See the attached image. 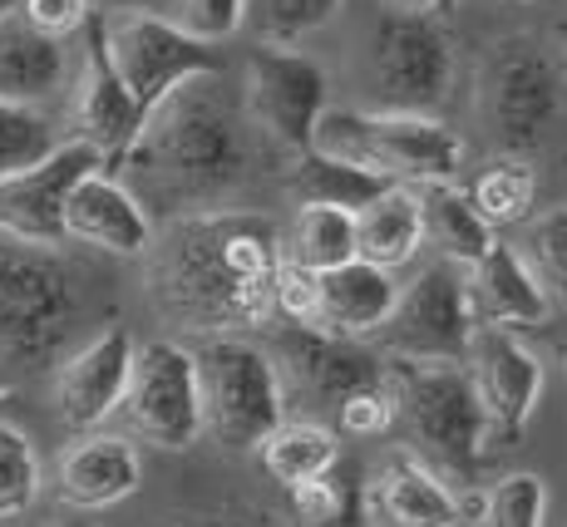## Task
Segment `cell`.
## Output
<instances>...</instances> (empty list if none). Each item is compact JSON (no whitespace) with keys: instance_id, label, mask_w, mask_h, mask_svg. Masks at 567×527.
Instances as JSON below:
<instances>
[{"instance_id":"obj_1","label":"cell","mask_w":567,"mask_h":527,"mask_svg":"<svg viewBox=\"0 0 567 527\" xmlns=\"http://www.w3.org/2000/svg\"><path fill=\"white\" fill-rule=\"evenodd\" d=\"M144 257L163 321L193 335H243L271 321L281 267V227L271 217L247 207L168 217Z\"/></svg>"},{"instance_id":"obj_2","label":"cell","mask_w":567,"mask_h":527,"mask_svg":"<svg viewBox=\"0 0 567 527\" xmlns=\"http://www.w3.org/2000/svg\"><path fill=\"white\" fill-rule=\"evenodd\" d=\"M247 128L243 99L227 94L223 70H203L148 108L114 168L148 213H213L247 178Z\"/></svg>"},{"instance_id":"obj_3","label":"cell","mask_w":567,"mask_h":527,"mask_svg":"<svg viewBox=\"0 0 567 527\" xmlns=\"http://www.w3.org/2000/svg\"><path fill=\"white\" fill-rule=\"evenodd\" d=\"M94 281L64 247L0 237V380L45 375L84 340Z\"/></svg>"},{"instance_id":"obj_4","label":"cell","mask_w":567,"mask_h":527,"mask_svg":"<svg viewBox=\"0 0 567 527\" xmlns=\"http://www.w3.org/2000/svg\"><path fill=\"white\" fill-rule=\"evenodd\" d=\"M316 153L346 158L385 183H454L464 173V138L440 114H390V108H331L316 118Z\"/></svg>"},{"instance_id":"obj_5","label":"cell","mask_w":567,"mask_h":527,"mask_svg":"<svg viewBox=\"0 0 567 527\" xmlns=\"http://www.w3.org/2000/svg\"><path fill=\"white\" fill-rule=\"evenodd\" d=\"M400 394L395 424L405 430V448L424 458L430 468L450 474H474L498 454L488 438L478 394L468 384L464 360L460 365H414V360H390Z\"/></svg>"},{"instance_id":"obj_6","label":"cell","mask_w":567,"mask_h":527,"mask_svg":"<svg viewBox=\"0 0 567 527\" xmlns=\"http://www.w3.org/2000/svg\"><path fill=\"white\" fill-rule=\"evenodd\" d=\"M193 360H198L203 434H213L233 454L261 448V438L287 420V390L267 345H252L243 335H203Z\"/></svg>"},{"instance_id":"obj_7","label":"cell","mask_w":567,"mask_h":527,"mask_svg":"<svg viewBox=\"0 0 567 527\" xmlns=\"http://www.w3.org/2000/svg\"><path fill=\"white\" fill-rule=\"evenodd\" d=\"M563 70L543 45L533 40H508L488 54L478 74V118L498 153H523L528 158L543 138L553 134L563 114Z\"/></svg>"},{"instance_id":"obj_8","label":"cell","mask_w":567,"mask_h":527,"mask_svg":"<svg viewBox=\"0 0 567 527\" xmlns=\"http://www.w3.org/2000/svg\"><path fill=\"white\" fill-rule=\"evenodd\" d=\"M460 50L440 16L390 10L370 35V80L390 114H440L450 104Z\"/></svg>"},{"instance_id":"obj_9","label":"cell","mask_w":567,"mask_h":527,"mask_svg":"<svg viewBox=\"0 0 567 527\" xmlns=\"http://www.w3.org/2000/svg\"><path fill=\"white\" fill-rule=\"evenodd\" d=\"M474 331L478 321L468 306L464 267L440 257L420 267L410 287H400L385 326L375 331V350L385 360H414V365H460Z\"/></svg>"},{"instance_id":"obj_10","label":"cell","mask_w":567,"mask_h":527,"mask_svg":"<svg viewBox=\"0 0 567 527\" xmlns=\"http://www.w3.org/2000/svg\"><path fill=\"white\" fill-rule=\"evenodd\" d=\"M118 414L128 438L163 454H188L203 438V400H198V360L178 340H148L134 345V365Z\"/></svg>"},{"instance_id":"obj_11","label":"cell","mask_w":567,"mask_h":527,"mask_svg":"<svg viewBox=\"0 0 567 527\" xmlns=\"http://www.w3.org/2000/svg\"><path fill=\"white\" fill-rule=\"evenodd\" d=\"M100 40L109 64L118 70V80L128 84V94L138 99V108H154L163 94L178 80L203 70H223V54L203 40H193L188 30L173 16H148V10H114V16H100Z\"/></svg>"},{"instance_id":"obj_12","label":"cell","mask_w":567,"mask_h":527,"mask_svg":"<svg viewBox=\"0 0 567 527\" xmlns=\"http://www.w3.org/2000/svg\"><path fill=\"white\" fill-rule=\"evenodd\" d=\"M326 70L301 50L257 45L243 64V114L281 153H307L316 118L326 114Z\"/></svg>"},{"instance_id":"obj_13","label":"cell","mask_w":567,"mask_h":527,"mask_svg":"<svg viewBox=\"0 0 567 527\" xmlns=\"http://www.w3.org/2000/svg\"><path fill=\"white\" fill-rule=\"evenodd\" d=\"M267 355L281 375L287 404L301 394V400L321 404L331 414L341 410V400H351L355 390L375 384L390 370V360L370 340H346L321 331V326H281L271 335Z\"/></svg>"},{"instance_id":"obj_14","label":"cell","mask_w":567,"mask_h":527,"mask_svg":"<svg viewBox=\"0 0 567 527\" xmlns=\"http://www.w3.org/2000/svg\"><path fill=\"white\" fill-rule=\"evenodd\" d=\"M464 370H468V384H474V394H478V410H484L494 448H514L543 404L538 350H533L518 331L478 326L474 340H468Z\"/></svg>"},{"instance_id":"obj_15","label":"cell","mask_w":567,"mask_h":527,"mask_svg":"<svg viewBox=\"0 0 567 527\" xmlns=\"http://www.w3.org/2000/svg\"><path fill=\"white\" fill-rule=\"evenodd\" d=\"M134 365V335L124 326H104V331L84 335L74 350H64L50 365V410L64 430L90 434L104 430L118 414Z\"/></svg>"},{"instance_id":"obj_16","label":"cell","mask_w":567,"mask_h":527,"mask_svg":"<svg viewBox=\"0 0 567 527\" xmlns=\"http://www.w3.org/2000/svg\"><path fill=\"white\" fill-rule=\"evenodd\" d=\"M94 168H104V158L84 138H60L40 163L6 173L0 178V237L30 241V247H64V197Z\"/></svg>"},{"instance_id":"obj_17","label":"cell","mask_w":567,"mask_h":527,"mask_svg":"<svg viewBox=\"0 0 567 527\" xmlns=\"http://www.w3.org/2000/svg\"><path fill=\"white\" fill-rule=\"evenodd\" d=\"M154 213L109 168L84 173L64 197V241L74 247L104 251V257H144L154 247Z\"/></svg>"},{"instance_id":"obj_18","label":"cell","mask_w":567,"mask_h":527,"mask_svg":"<svg viewBox=\"0 0 567 527\" xmlns=\"http://www.w3.org/2000/svg\"><path fill=\"white\" fill-rule=\"evenodd\" d=\"M84 35L90 45L80 54V74H74V138H84L94 153L104 158V168H114L118 158L134 144L138 124H144V108L128 94V84L118 80V70L109 64L104 40H100V20H84Z\"/></svg>"},{"instance_id":"obj_19","label":"cell","mask_w":567,"mask_h":527,"mask_svg":"<svg viewBox=\"0 0 567 527\" xmlns=\"http://www.w3.org/2000/svg\"><path fill=\"white\" fill-rule=\"evenodd\" d=\"M144 483V454L128 434L90 430L80 434L54 464V498L74 513H104L134 498Z\"/></svg>"},{"instance_id":"obj_20","label":"cell","mask_w":567,"mask_h":527,"mask_svg":"<svg viewBox=\"0 0 567 527\" xmlns=\"http://www.w3.org/2000/svg\"><path fill=\"white\" fill-rule=\"evenodd\" d=\"M365 518H385V527H460V508L440 468L414 448H395L365 483Z\"/></svg>"},{"instance_id":"obj_21","label":"cell","mask_w":567,"mask_h":527,"mask_svg":"<svg viewBox=\"0 0 567 527\" xmlns=\"http://www.w3.org/2000/svg\"><path fill=\"white\" fill-rule=\"evenodd\" d=\"M464 287H468V306H474L478 326L533 331V326H548V316H553V301L543 296L538 277H533L528 261L508 241H494L474 267H464Z\"/></svg>"},{"instance_id":"obj_22","label":"cell","mask_w":567,"mask_h":527,"mask_svg":"<svg viewBox=\"0 0 567 527\" xmlns=\"http://www.w3.org/2000/svg\"><path fill=\"white\" fill-rule=\"evenodd\" d=\"M395 296H400L395 271L351 257L316 277V321L311 326H321V331H331V335H346V340H375L390 306H395Z\"/></svg>"},{"instance_id":"obj_23","label":"cell","mask_w":567,"mask_h":527,"mask_svg":"<svg viewBox=\"0 0 567 527\" xmlns=\"http://www.w3.org/2000/svg\"><path fill=\"white\" fill-rule=\"evenodd\" d=\"M70 80V50L60 35L35 30L16 6L0 16V99L10 104H50Z\"/></svg>"},{"instance_id":"obj_24","label":"cell","mask_w":567,"mask_h":527,"mask_svg":"<svg viewBox=\"0 0 567 527\" xmlns=\"http://www.w3.org/2000/svg\"><path fill=\"white\" fill-rule=\"evenodd\" d=\"M355 257L375 261L385 271H400L405 261L420 257L424 247V213L420 188L410 183H385L365 207H355Z\"/></svg>"},{"instance_id":"obj_25","label":"cell","mask_w":567,"mask_h":527,"mask_svg":"<svg viewBox=\"0 0 567 527\" xmlns=\"http://www.w3.org/2000/svg\"><path fill=\"white\" fill-rule=\"evenodd\" d=\"M420 213H424V247H434L454 267H474L498 241L494 227L478 217L468 193L454 183H420Z\"/></svg>"},{"instance_id":"obj_26","label":"cell","mask_w":567,"mask_h":527,"mask_svg":"<svg viewBox=\"0 0 567 527\" xmlns=\"http://www.w3.org/2000/svg\"><path fill=\"white\" fill-rule=\"evenodd\" d=\"M464 193L494 232H508L538 213V168L523 153H494Z\"/></svg>"},{"instance_id":"obj_27","label":"cell","mask_w":567,"mask_h":527,"mask_svg":"<svg viewBox=\"0 0 567 527\" xmlns=\"http://www.w3.org/2000/svg\"><path fill=\"white\" fill-rule=\"evenodd\" d=\"M287 493V518L297 527H361L365 523V483L351 464L336 458L326 474H316Z\"/></svg>"},{"instance_id":"obj_28","label":"cell","mask_w":567,"mask_h":527,"mask_svg":"<svg viewBox=\"0 0 567 527\" xmlns=\"http://www.w3.org/2000/svg\"><path fill=\"white\" fill-rule=\"evenodd\" d=\"M336 458H341V444L316 420H281L261 438V468H267V478L277 488H297V483L326 474Z\"/></svg>"},{"instance_id":"obj_29","label":"cell","mask_w":567,"mask_h":527,"mask_svg":"<svg viewBox=\"0 0 567 527\" xmlns=\"http://www.w3.org/2000/svg\"><path fill=\"white\" fill-rule=\"evenodd\" d=\"M281 257L307 271H331L355 257V217L346 207L301 203L291 227L281 232Z\"/></svg>"},{"instance_id":"obj_30","label":"cell","mask_w":567,"mask_h":527,"mask_svg":"<svg viewBox=\"0 0 567 527\" xmlns=\"http://www.w3.org/2000/svg\"><path fill=\"white\" fill-rule=\"evenodd\" d=\"M380 188H385L380 173H365V168H355V163L331 158V153H316V148L297 153V168H291V193H297L301 203L355 213V207H365Z\"/></svg>"},{"instance_id":"obj_31","label":"cell","mask_w":567,"mask_h":527,"mask_svg":"<svg viewBox=\"0 0 567 527\" xmlns=\"http://www.w3.org/2000/svg\"><path fill=\"white\" fill-rule=\"evenodd\" d=\"M518 257L538 277L543 296L553 306H567V207H548L523 223V237L514 241Z\"/></svg>"},{"instance_id":"obj_32","label":"cell","mask_w":567,"mask_h":527,"mask_svg":"<svg viewBox=\"0 0 567 527\" xmlns=\"http://www.w3.org/2000/svg\"><path fill=\"white\" fill-rule=\"evenodd\" d=\"M40 488H45V468H40L35 444L20 424L0 414V523L25 518L40 503Z\"/></svg>"},{"instance_id":"obj_33","label":"cell","mask_w":567,"mask_h":527,"mask_svg":"<svg viewBox=\"0 0 567 527\" xmlns=\"http://www.w3.org/2000/svg\"><path fill=\"white\" fill-rule=\"evenodd\" d=\"M346 0H247L257 45H297L341 16Z\"/></svg>"},{"instance_id":"obj_34","label":"cell","mask_w":567,"mask_h":527,"mask_svg":"<svg viewBox=\"0 0 567 527\" xmlns=\"http://www.w3.org/2000/svg\"><path fill=\"white\" fill-rule=\"evenodd\" d=\"M54 144H60V128L45 108L0 99V178L40 163L45 153H54Z\"/></svg>"},{"instance_id":"obj_35","label":"cell","mask_w":567,"mask_h":527,"mask_svg":"<svg viewBox=\"0 0 567 527\" xmlns=\"http://www.w3.org/2000/svg\"><path fill=\"white\" fill-rule=\"evenodd\" d=\"M548 523V483L538 474H504L488 483L484 527H543Z\"/></svg>"},{"instance_id":"obj_36","label":"cell","mask_w":567,"mask_h":527,"mask_svg":"<svg viewBox=\"0 0 567 527\" xmlns=\"http://www.w3.org/2000/svg\"><path fill=\"white\" fill-rule=\"evenodd\" d=\"M395 414H400V394H395V375L385 370L375 384H365L351 400H341L336 420H341V434H351V438H380L395 430Z\"/></svg>"},{"instance_id":"obj_37","label":"cell","mask_w":567,"mask_h":527,"mask_svg":"<svg viewBox=\"0 0 567 527\" xmlns=\"http://www.w3.org/2000/svg\"><path fill=\"white\" fill-rule=\"evenodd\" d=\"M173 20L203 45H223L247 25V0H173Z\"/></svg>"},{"instance_id":"obj_38","label":"cell","mask_w":567,"mask_h":527,"mask_svg":"<svg viewBox=\"0 0 567 527\" xmlns=\"http://www.w3.org/2000/svg\"><path fill=\"white\" fill-rule=\"evenodd\" d=\"M316 277H321V271H307L281 257L277 287H271V316L287 326H311L316 321Z\"/></svg>"},{"instance_id":"obj_39","label":"cell","mask_w":567,"mask_h":527,"mask_svg":"<svg viewBox=\"0 0 567 527\" xmlns=\"http://www.w3.org/2000/svg\"><path fill=\"white\" fill-rule=\"evenodd\" d=\"M16 10L35 30H45V35H60V40H70L74 30H84V20L94 16L90 0H16Z\"/></svg>"},{"instance_id":"obj_40","label":"cell","mask_w":567,"mask_h":527,"mask_svg":"<svg viewBox=\"0 0 567 527\" xmlns=\"http://www.w3.org/2000/svg\"><path fill=\"white\" fill-rule=\"evenodd\" d=\"M158 527H267L252 513H237V508H223V513H188V518H168Z\"/></svg>"},{"instance_id":"obj_41","label":"cell","mask_w":567,"mask_h":527,"mask_svg":"<svg viewBox=\"0 0 567 527\" xmlns=\"http://www.w3.org/2000/svg\"><path fill=\"white\" fill-rule=\"evenodd\" d=\"M100 16H114V10H148V16H173V0H90Z\"/></svg>"},{"instance_id":"obj_42","label":"cell","mask_w":567,"mask_h":527,"mask_svg":"<svg viewBox=\"0 0 567 527\" xmlns=\"http://www.w3.org/2000/svg\"><path fill=\"white\" fill-rule=\"evenodd\" d=\"M395 10H420V16H440V10H450L454 0H390Z\"/></svg>"},{"instance_id":"obj_43","label":"cell","mask_w":567,"mask_h":527,"mask_svg":"<svg viewBox=\"0 0 567 527\" xmlns=\"http://www.w3.org/2000/svg\"><path fill=\"white\" fill-rule=\"evenodd\" d=\"M553 350H558V365H563V375H567V316L553 326Z\"/></svg>"},{"instance_id":"obj_44","label":"cell","mask_w":567,"mask_h":527,"mask_svg":"<svg viewBox=\"0 0 567 527\" xmlns=\"http://www.w3.org/2000/svg\"><path fill=\"white\" fill-rule=\"evenodd\" d=\"M10 6H16V0H0V16H6V10H10Z\"/></svg>"},{"instance_id":"obj_45","label":"cell","mask_w":567,"mask_h":527,"mask_svg":"<svg viewBox=\"0 0 567 527\" xmlns=\"http://www.w3.org/2000/svg\"><path fill=\"white\" fill-rule=\"evenodd\" d=\"M54 527H84V523H54Z\"/></svg>"},{"instance_id":"obj_46","label":"cell","mask_w":567,"mask_h":527,"mask_svg":"<svg viewBox=\"0 0 567 527\" xmlns=\"http://www.w3.org/2000/svg\"><path fill=\"white\" fill-rule=\"evenodd\" d=\"M508 6H528V0H508Z\"/></svg>"}]
</instances>
